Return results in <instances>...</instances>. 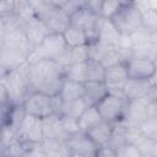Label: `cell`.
<instances>
[{
  "label": "cell",
  "mask_w": 157,
  "mask_h": 157,
  "mask_svg": "<svg viewBox=\"0 0 157 157\" xmlns=\"http://www.w3.org/2000/svg\"><path fill=\"white\" fill-rule=\"evenodd\" d=\"M85 96V83L71 81L65 78L59 93V97L63 99V102H71L80 98H83Z\"/></svg>",
  "instance_id": "ffe728a7"
},
{
  "label": "cell",
  "mask_w": 157,
  "mask_h": 157,
  "mask_svg": "<svg viewBox=\"0 0 157 157\" xmlns=\"http://www.w3.org/2000/svg\"><path fill=\"white\" fill-rule=\"evenodd\" d=\"M32 145L25 142L16 136L7 146L1 148V157H23L31 148Z\"/></svg>",
  "instance_id": "603a6c76"
},
{
  "label": "cell",
  "mask_w": 157,
  "mask_h": 157,
  "mask_svg": "<svg viewBox=\"0 0 157 157\" xmlns=\"http://www.w3.org/2000/svg\"><path fill=\"white\" fill-rule=\"evenodd\" d=\"M96 157H117V156H115L114 150H112L108 146H102V147L98 148V151L96 153Z\"/></svg>",
  "instance_id": "1f68e13d"
},
{
  "label": "cell",
  "mask_w": 157,
  "mask_h": 157,
  "mask_svg": "<svg viewBox=\"0 0 157 157\" xmlns=\"http://www.w3.org/2000/svg\"><path fill=\"white\" fill-rule=\"evenodd\" d=\"M105 77V67L102 65V63L96 60H88L87 61V82L94 81V82H104Z\"/></svg>",
  "instance_id": "484cf974"
},
{
  "label": "cell",
  "mask_w": 157,
  "mask_h": 157,
  "mask_svg": "<svg viewBox=\"0 0 157 157\" xmlns=\"http://www.w3.org/2000/svg\"><path fill=\"white\" fill-rule=\"evenodd\" d=\"M17 136L29 145L42 144L44 140L43 119L31 114H26L17 129Z\"/></svg>",
  "instance_id": "8992f818"
},
{
  "label": "cell",
  "mask_w": 157,
  "mask_h": 157,
  "mask_svg": "<svg viewBox=\"0 0 157 157\" xmlns=\"http://www.w3.org/2000/svg\"><path fill=\"white\" fill-rule=\"evenodd\" d=\"M23 107L27 114L44 119L54 113L52 97L40 92H32L23 102Z\"/></svg>",
  "instance_id": "52a82bcc"
},
{
  "label": "cell",
  "mask_w": 157,
  "mask_h": 157,
  "mask_svg": "<svg viewBox=\"0 0 157 157\" xmlns=\"http://www.w3.org/2000/svg\"><path fill=\"white\" fill-rule=\"evenodd\" d=\"M65 42L67 44L69 48H78V47H83V45H90L91 40L88 34L74 26H70L64 33H63Z\"/></svg>",
  "instance_id": "7402d4cb"
},
{
  "label": "cell",
  "mask_w": 157,
  "mask_h": 157,
  "mask_svg": "<svg viewBox=\"0 0 157 157\" xmlns=\"http://www.w3.org/2000/svg\"><path fill=\"white\" fill-rule=\"evenodd\" d=\"M40 50L43 52L45 59L56 60L67 50V44L63 33H49L44 40L39 44Z\"/></svg>",
  "instance_id": "7c38bea8"
},
{
  "label": "cell",
  "mask_w": 157,
  "mask_h": 157,
  "mask_svg": "<svg viewBox=\"0 0 157 157\" xmlns=\"http://www.w3.org/2000/svg\"><path fill=\"white\" fill-rule=\"evenodd\" d=\"M128 102L129 101L124 96L108 93L96 107L98 108V112L104 121L114 124L124 119Z\"/></svg>",
  "instance_id": "277c9868"
},
{
  "label": "cell",
  "mask_w": 157,
  "mask_h": 157,
  "mask_svg": "<svg viewBox=\"0 0 157 157\" xmlns=\"http://www.w3.org/2000/svg\"><path fill=\"white\" fill-rule=\"evenodd\" d=\"M23 29H25V33H26L32 47L39 45L44 40V38L50 33L48 27L45 26V23L42 20H39L38 17H34L33 20L27 22L23 26Z\"/></svg>",
  "instance_id": "9a60e30c"
},
{
  "label": "cell",
  "mask_w": 157,
  "mask_h": 157,
  "mask_svg": "<svg viewBox=\"0 0 157 157\" xmlns=\"http://www.w3.org/2000/svg\"><path fill=\"white\" fill-rule=\"evenodd\" d=\"M70 157H96V155H85V153H76V152H71Z\"/></svg>",
  "instance_id": "d6a6232c"
},
{
  "label": "cell",
  "mask_w": 157,
  "mask_h": 157,
  "mask_svg": "<svg viewBox=\"0 0 157 157\" xmlns=\"http://www.w3.org/2000/svg\"><path fill=\"white\" fill-rule=\"evenodd\" d=\"M98 17L99 16H97L96 13H93L92 11H90L83 5L82 7H80L77 11H75L70 16V26H74V27H77L80 29L85 31L88 34L91 43H93V42L97 40L96 26H97Z\"/></svg>",
  "instance_id": "ba28073f"
},
{
  "label": "cell",
  "mask_w": 157,
  "mask_h": 157,
  "mask_svg": "<svg viewBox=\"0 0 157 157\" xmlns=\"http://www.w3.org/2000/svg\"><path fill=\"white\" fill-rule=\"evenodd\" d=\"M96 34H97V40L112 45V47H119L120 39H121V33L118 31L115 25L113 23L112 20L104 18V17H98L97 26H96Z\"/></svg>",
  "instance_id": "8fae6325"
},
{
  "label": "cell",
  "mask_w": 157,
  "mask_h": 157,
  "mask_svg": "<svg viewBox=\"0 0 157 157\" xmlns=\"http://www.w3.org/2000/svg\"><path fill=\"white\" fill-rule=\"evenodd\" d=\"M113 129H114V125L112 123L103 120L102 123H99L98 125H96L94 128L88 130L86 134L98 147H102V146H107V144L113 134Z\"/></svg>",
  "instance_id": "d6986e66"
},
{
  "label": "cell",
  "mask_w": 157,
  "mask_h": 157,
  "mask_svg": "<svg viewBox=\"0 0 157 157\" xmlns=\"http://www.w3.org/2000/svg\"><path fill=\"white\" fill-rule=\"evenodd\" d=\"M38 18L45 23L50 33H64L70 27V16L65 13L60 7L55 6L54 2L53 7Z\"/></svg>",
  "instance_id": "30bf717a"
},
{
  "label": "cell",
  "mask_w": 157,
  "mask_h": 157,
  "mask_svg": "<svg viewBox=\"0 0 157 157\" xmlns=\"http://www.w3.org/2000/svg\"><path fill=\"white\" fill-rule=\"evenodd\" d=\"M126 70L129 80L152 81L157 74V65L155 60L148 58L132 56L126 60Z\"/></svg>",
  "instance_id": "5b68a950"
},
{
  "label": "cell",
  "mask_w": 157,
  "mask_h": 157,
  "mask_svg": "<svg viewBox=\"0 0 157 157\" xmlns=\"http://www.w3.org/2000/svg\"><path fill=\"white\" fill-rule=\"evenodd\" d=\"M78 120V126H80V131L86 134L88 130H91L92 128H94L96 125H98L99 123L103 121L98 108L96 105H90L82 114L81 117L77 119Z\"/></svg>",
  "instance_id": "44dd1931"
},
{
  "label": "cell",
  "mask_w": 157,
  "mask_h": 157,
  "mask_svg": "<svg viewBox=\"0 0 157 157\" xmlns=\"http://www.w3.org/2000/svg\"><path fill=\"white\" fill-rule=\"evenodd\" d=\"M90 60V47L83 45L78 48H67V50L56 59V61L63 66L66 67L72 64L86 63Z\"/></svg>",
  "instance_id": "2e32d148"
},
{
  "label": "cell",
  "mask_w": 157,
  "mask_h": 157,
  "mask_svg": "<svg viewBox=\"0 0 157 157\" xmlns=\"http://www.w3.org/2000/svg\"><path fill=\"white\" fill-rule=\"evenodd\" d=\"M15 15V1L4 0L0 2V18L10 17Z\"/></svg>",
  "instance_id": "f546056e"
},
{
  "label": "cell",
  "mask_w": 157,
  "mask_h": 157,
  "mask_svg": "<svg viewBox=\"0 0 157 157\" xmlns=\"http://www.w3.org/2000/svg\"><path fill=\"white\" fill-rule=\"evenodd\" d=\"M123 2L124 1H115V0H104V1H102L101 17L112 20L118 13L120 7L123 6Z\"/></svg>",
  "instance_id": "4316f807"
},
{
  "label": "cell",
  "mask_w": 157,
  "mask_h": 157,
  "mask_svg": "<svg viewBox=\"0 0 157 157\" xmlns=\"http://www.w3.org/2000/svg\"><path fill=\"white\" fill-rule=\"evenodd\" d=\"M90 105L87 104V102L85 101V98H80V99L71 101V102H63L60 115H66V117H71V118L78 119L81 117V114Z\"/></svg>",
  "instance_id": "cb8c5ba5"
},
{
  "label": "cell",
  "mask_w": 157,
  "mask_h": 157,
  "mask_svg": "<svg viewBox=\"0 0 157 157\" xmlns=\"http://www.w3.org/2000/svg\"><path fill=\"white\" fill-rule=\"evenodd\" d=\"M124 97L128 101H134L148 96L157 97V90L152 81H136V80H128L123 90Z\"/></svg>",
  "instance_id": "4fadbf2b"
},
{
  "label": "cell",
  "mask_w": 157,
  "mask_h": 157,
  "mask_svg": "<svg viewBox=\"0 0 157 157\" xmlns=\"http://www.w3.org/2000/svg\"><path fill=\"white\" fill-rule=\"evenodd\" d=\"M43 134L44 139H56L63 141L67 140V136L61 128L60 115L58 114H52L43 119Z\"/></svg>",
  "instance_id": "ac0fdd59"
},
{
  "label": "cell",
  "mask_w": 157,
  "mask_h": 157,
  "mask_svg": "<svg viewBox=\"0 0 157 157\" xmlns=\"http://www.w3.org/2000/svg\"><path fill=\"white\" fill-rule=\"evenodd\" d=\"M65 80L64 67L53 59H44L29 66V82L32 92L47 96H58Z\"/></svg>",
  "instance_id": "6da1fadb"
},
{
  "label": "cell",
  "mask_w": 157,
  "mask_h": 157,
  "mask_svg": "<svg viewBox=\"0 0 157 157\" xmlns=\"http://www.w3.org/2000/svg\"><path fill=\"white\" fill-rule=\"evenodd\" d=\"M117 157H144L141 150L132 142H125L118 150H115Z\"/></svg>",
  "instance_id": "f1b7e54d"
},
{
  "label": "cell",
  "mask_w": 157,
  "mask_h": 157,
  "mask_svg": "<svg viewBox=\"0 0 157 157\" xmlns=\"http://www.w3.org/2000/svg\"><path fill=\"white\" fill-rule=\"evenodd\" d=\"M64 70H65V78L81 83L87 82V61L69 65L64 67Z\"/></svg>",
  "instance_id": "d4e9b609"
},
{
  "label": "cell",
  "mask_w": 157,
  "mask_h": 157,
  "mask_svg": "<svg viewBox=\"0 0 157 157\" xmlns=\"http://www.w3.org/2000/svg\"><path fill=\"white\" fill-rule=\"evenodd\" d=\"M23 157H31V156H29V153H28V152H27V153H26V155H25V156H23Z\"/></svg>",
  "instance_id": "836d02e7"
},
{
  "label": "cell",
  "mask_w": 157,
  "mask_h": 157,
  "mask_svg": "<svg viewBox=\"0 0 157 157\" xmlns=\"http://www.w3.org/2000/svg\"><path fill=\"white\" fill-rule=\"evenodd\" d=\"M125 63H120V64H117V65H113V66H109L105 69L104 83L107 85L109 93L124 96L123 90H124L125 83L129 80Z\"/></svg>",
  "instance_id": "9c48e42d"
},
{
  "label": "cell",
  "mask_w": 157,
  "mask_h": 157,
  "mask_svg": "<svg viewBox=\"0 0 157 157\" xmlns=\"http://www.w3.org/2000/svg\"><path fill=\"white\" fill-rule=\"evenodd\" d=\"M85 6L92 11L93 13H96L97 16H101V6H102V0H88L85 1Z\"/></svg>",
  "instance_id": "4dcf8cb0"
},
{
  "label": "cell",
  "mask_w": 157,
  "mask_h": 157,
  "mask_svg": "<svg viewBox=\"0 0 157 157\" xmlns=\"http://www.w3.org/2000/svg\"><path fill=\"white\" fill-rule=\"evenodd\" d=\"M144 157H145V156H144ZM146 157H148V156H146Z\"/></svg>",
  "instance_id": "e575fe53"
},
{
  "label": "cell",
  "mask_w": 157,
  "mask_h": 157,
  "mask_svg": "<svg viewBox=\"0 0 157 157\" xmlns=\"http://www.w3.org/2000/svg\"><path fill=\"white\" fill-rule=\"evenodd\" d=\"M60 123H61V128L65 132V135L67 136V139L70 136L77 135L80 134V126H78V120L71 117H66V115H60Z\"/></svg>",
  "instance_id": "83f0119b"
},
{
  "label": "cell",
  "mask_w": 157,
  "mask_h": 157,
  "mask_svg": "<svg viewBox=\"0 0 157 157\" xmlns=\"http://www.w3.org/2000/svg\"><path fill=\"white\" fill-rule=\"evenodd\" d=\"M157 115V97L148 96L128 102L124 120L128 126L139 128L145 120Z\"/></svg>",
  "instance_id": "7a4b0ae2"
},
{
  "label": "cell",
  "mask_w": 157,
  "mask_h": 157,
  "mask_svg": "<svg viewBox=\"0 0 157 157\" xmlns=\"http://www.w3.org/2000/svg\"><path fill=\"white\" fill-rule=\"evenodd\" d=\"M66 145L71 152L85 153V155H96L98 151V146L88 137L87 134L80 132L77 135L70 136L66 140Z\"/></svg>",
  "instance_id": "5bb4252c"
},
{
  "label": "cell",
  "mask_w": 157,
  "mask_h": 157,
  "mask_svg": "<svg viewBox=\"0 0 157 157\" xmlns=\"http://www.w3.org/2000/svg\"><path fill=\"white\" fill-rule=\"evenodd\" d=\"M109 90L104 82L88 81L85 83V101L88 105H97L107 94Z\"/></svg>",
  "instance_id": "e0dca14e"
},
{
  "label": "cell",
  "mask_w": 157,
  "mask_h": 157,
  "mask_svg": "<svg viewBox=\"0 0 157 157\" xmlns=\"http://www.w3.org/2000/svg\"><path fill=\"white\" fill-rule=\"evenodd\" d=\"M112 21L123 36H130L142 27V15L135 1H124Z\"/></svg>",
  "instance_id": "3957f363"
}]
</instances>
